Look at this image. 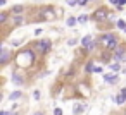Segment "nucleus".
Listing matches in <instances>:
<instances>
[{
  "instance_id": "obj_22",
  "label": "nucleus",
  "mask_w": 126,
  "mask_h": 115,
  "mask_svg": "<svg viewBox=\"0 0 126 115\" xmlns=\"http://www.w3.org/2000/svg\"><path fill=\"white\" fill-rule=\"evenodd\" d=\"M90 0H78V5H86Z\"/></svg>"
},
{
  "instance_id": "obj_25",
  "label": "nucleus",
  "mask_w": 126,
  "mask_h": 115,
  "mask_svg": "<svg viewBox=\"0 0 126 115\" xmlns=\"http://www.w3.org/2000/svg\"><path fill=\"white\" fill-rule=\"evenodd\" d=\"M126 4V0H119V5H124Z\"/></svg>"
},
{
  "instance_id": "obj_17",
  "label": "nucleus",
  "mask_w": 126,
  "mask_h": 115,
  "mask_svg": "<svg viewBox=\"0 0 126 115\" xmlns=\"http://www.w3.org/2000/svg\"><path fill=\"white\" fill-rule=\"evenodd\" d=\"M124 101H126V98H124L121 93H119V94H116V103H117V105H123Z\"/></svg>"
},
{
  "instance_id": "obj_18",
  "label": "nucleus",
  "mask_w": 126,
  "mask_h": 115,
  "mask_svg": "<svg viewBox=\"0 0 126 115\" xmlns=\"http://www.w3.org/2000/svg\"><path fill=\"white\" fill-rule=\"evenodd\" d=\"M85 70H86V72H93V70H95L93 62H88V64H86V67H85Z\"/></svg>"
},
{
  "instance_id": "obj_11",
  "label": "nucleus",
  "mask_w": 126,
  "mask_h": 115,
  "mask_svg": "<svg viewBox=\"0 0 126 115\" xmlns=\"http://www.w3.org/2000/svg\"><path fill=\"white\" fill-rule=\"evenodd\" d=\"M92 43H93V38H92L90 34H88V36H85V38L81 40V45H83V48H86V50H88V46H90Z\"/></svg>"
},
{
  "instance_id": "obj_13",
  "label": "nucleus",
  "mask_w": 126,
  "mask_h": 115,
  "mask_svg": "<svg viewBox=\"0 0 126 115\" xmlns=\"http://www.w3.org/2000/svg\"><path fill=\"white\" fill-rule=\"evenodd\" d=\"M85 108H86V105H85V103H76L73 112H74L76 115H79V113H83V110H85Z\"/></svg>"
},
{
  "instance_id": "obj_28",
  "label": "nucleus",
  "mask_w": 126,
  "mask_h": 115,
  "mask_svg": "<svg viewBox=\"0 0 126 115\" xmlns=\"http://www.w3.org/2000/svg\"><path fill=\"white\" fill-rule=\"evenodd\" d=\"M124 74H126V70H124Z\"/></svg>"
},
{
  "instance_id": "obj_24",
  "label": "nucleus",
  "mask_w": 126,
  "mask_h": 115,
  "mask_svg": "<svg viewBox=\"0 0 126 115\" xmlns=\"http://www.w3.org/2000/svg\"><path fill=\"white\" fill-rule=\"evenodd\" d=\"M67 4H69V5H76V4H78V0H67Z\"/></svg>"
},
{
  "instance_id": "obj_21",
  "label": "nucleus",
  "mask_w": 126,
  "mask_h": 115,
  "mask_svg": "<svg viewBox=\"0 0 126 115\" xmlns=\"http://www.w3.org/2000/svg\"><path fill=\"white\" fill-rule=\"evenodd\" d=\"M86 21H88L86 16H79V17H78V23H86Z\"/></svg>"
},
{
  "instance_id": "obj_27",
  "label": "nucleus",
  "mask_w": 126,
  "mask_h": 115,
  "mask_svg": "<svg viewBox=\"0 0 126 115\" xmlns=\"http://www.w3.org/2000/svg\"><path fill=\"white\" fill-rule=\"evenodd\" d=\"M124 33H126V29H124Z\"/></svg>"
},
{
  "instance_id": "obj_16",
  "label": "nucleus",
  "mask_w": 126,
  "mask_h": 115,
  "mask_svg": "<svg viewBox=\"0 0 126 115\" xmlns=\"http://www.w3.org/2000/svg\"><path fill=\"white\" fill-rule=\"evenodd\" d=\"M21 96H23V93H21V91H14V93H11V96H9V98H11V100H19Z\"/></svg>"
},
{
  "instance_id": "obj_19",
  "label": "nucleus",
  "mask_w": 126,
  "mask_h": 115,
  "mask_svg": "<svg viewBox=\"0 0 126 115\" xmlns=\"http://www.w3.org/2000/svg\"><path fill=\"white\" fill-rule=\"evenodd\" d=\"M117 28H119V29H123V31H124V29H126V23H124V21H121V19H119V21H117Z\"/></svg>"
},
{
  "instance_id": "obj_10",
  "label": "nucleus",
  "mask_w": 126,
  "mask_h": 115,
  "mask_svg": "<svg viewBox=\"0 0 126 115\" xmlns=\"http://www.w3.org/2000/svg\"><path fill=\"white\" fill-rule=\"evenodd\" d=\"M117 79H119V77H117L116 74H105V76H104V81H105V82H109V84H116V82H117Z\"/></svg>"
},
{
  "instance_id": "obj_23",
  "label": "nucleus",
  "mask_w": 126,
  "mask_h": 115,
  "mask_svg": "<svg viewBox=\"0 0 126 115\" xmlns=\"http://www.w3.org/2000/svg\"><path fill=\"white\" fill-rule=\"evenodd\" d=\"M54 115H62V110H61V108H55V110H54Z\"/></svg>"
},
{
  "instance_id": "obj_9",
  "label": "nucleus",
  "mask_w": 126,
  "mask_h": 115,
  "mask_svg": "<svg viewBox=\"0 0 126 115\" xmlns=\"http://www.w3.org/2000/svg\"><path fill=\"white\" fill-rule=\"evenodd\" d=\"M24 23V16L23 14H12V24L14 26H19Z\"/></svg>"
},
{
  "instance_id": "obj_20",
  "label": "nucleus",
  "mask_w": 126,
  "mask_h": 115,
  "mask_svg": "<svg viewBox=\"0 0 126 115\" xmlns=\"http://www.w3.org/2000/svg\"><path fill=\"white\" fill-rule=\"evenodd\" d=\"M74 24H76V19L74 17H69L67 19V26H74Z\"/></svg>"
},
{
  "instance_id": "obj_15",
  "label": "nucleus",
  "mask_w": 126,
  "mask_h": 115,
  "mask_svg": "<svg viewBox=\"0 0 126 115\" xmlns=\"http://www.w3.org/2000/svg\"><path fill=\"white\" fill-rule=\"evenodd\" d=\"M109 67H110V70H112V72H119V70H121V65H119L117 62H114V64H110Z\"/></svg>"
},
{
  "instance_id": "obj_4",
  "label": "nucleus",
  "mask_w": 126,
  "mask_h": 115,
  "mask_svg": "<svg viewBox=\"0 0 126 115\" xmlns=\"http://www.w3.org/2000/svg\"><path fill=\"white\" fill-rule=\"evenodd\" d=\"M110 14H112V12H109L105 7H100L98 11L93 12L92 17H93L95 21H98V23H100V21H110Z\"/></svg>"
},
{
  "instance_id": "obj_14",
  "label": "nucleus",
  "mask_w": 126,
  "mask_h": 115,
  "mask_svg": "<svg viewBox=\"0 0 126 115\" xmlns=\"http://www.w3.org/2000/svg\"><path fill=\"white\" fill-rule=\"evenodd\" d=\"M7 19H9V12H2V14H0V24H5Z\"/></svg>"
},
{
  "instance_id": "obj_7",
  "label": "nucleus",
  "mask_w": 126,
  "mask_h": 115,
  "mask_svg": "<svg viewBox=\"0 0 126 115\" xmlns=\"http://www.w3.org/2000/svg\"><path fill=\"white\" fill-rule=\"evenodd\" d=\"M9 58H11L9 50H7V48H2V55H0V65H5V64L9 62Z\"/></svg>"
},
{
  "instance_id": "obj_12",
  "label": "nucleus",
  "mask_w": 126,
  "mask_h": 115,
  "mask_svg": "<svg viewBox=\"0 0 126 115\" xmlns=\"http://www.w3.org/2000/svg\"><path fill=\"white\" fill-rule=\"evenodd\" d=\"M24 11H26L24 5H14V7L11 9V14H23Z\"/></svg>"
},
{
  "instance_id": "obj_3",
  "label": "nucleus",
  "mask_w": 126,
  "mask_h": 115,
  "mask_svg": "<svg viewBox=\"0 0 126 115\" xmlns=\"http://www.w3.org/2000/svg\"><path fill=\"white\" fill-rule=\"evenodd\" d=\"M35 52L38 55H45L48 50H50V41L48 40H40V41H35Z\"/></svg>"
},
{
  "instance_id": "obj_1",
  "label": "nucleus",
  "mask_w": 126,
  "mask_h": 115,
  "mask_svg": "<svg viewBox=\"0 0 126 115\" xmlns=\"http://www.w3.org/2000/svg\"><path fill=\"white\" fill-rule=\"evenodd\" d=\"M33 60H35V53H33V50H30V48L21 50V52L14 57V62H16L17 69H26V67H30V65L33 64Z\"/></svg>"
},
{
  "instance_id": "obj_8",
  "label": "nucleus",
  "mask_w": 126,
  "mask_h": 115,
  "mask_svg": "<svg viewBox=\"0 0 126 115\" xmlns=\"http://www.w3.org/2000/svg\"><path fill=\"white\" fill-rule=\"evenodd\" d=\"M12 81H14V84H17V86L24 84V77L21 76V72H19V70H16V72L12 74Z\"/></svg>"
},
{
  "instance_id": "obj_26",
  "label": "nucleus",
  "mask_w": 126,
  "mask_h": 115,
  "mask_svg": "<svg viewBox=\"0 0 126 115\" xmlns=\"http://www.w3.org/2000/svg\"><path fill=\"white\" fill-rule=\"evenodd\" d=\"M33 115H43V113H42V112H36V113H33Z\"/></svg>"
},
{
  "instance_id": "obj_2",
  "label": "nucleus",
  "mask_w": 126,
  "mask_h": 115,
  "mask_svg": "<svg viewBox=\"0 0 126 115\" xmlns=\"http://www.w3.org/2000/svg\"><path fill=\"white\" fill-rule=\"evenodd\" d=\"M100 45L105 46L107 50H112L114 52L117 48V36L112 34V33H105V34L100 36Z\"/></svg>"
},
{
  "instance_id": "obj_5",
  "label": "nucleus",
  "mask_w": 126,
  "mask_h": 115,
  "mask_svg": "<svg viewBox=\"0 0 126 115\" xmlns=\"http://www.w3.org/2000/svg\"><path fill=\"white\" fill-rule=\"evenodd\" d=\"M54 17H55L54 9H52V7H43V9L40 11V17H38V19H42V21H52Z\"/></svg>"
},
{
  "instance_id": "obj_6",
  "label": "nucleus",
  "mask_w": 126,
  "mask_h": 115,
  "mask_svg": "<svg viewBox=\"0 0 126 115\" xmlns=\"http://www.w3.org/2000/svg\"><path fill=\"white\" fill-rule=\"evenodd\" d=\"M112 53H114V58H116L117 62H121V60L124 58V55H126V46H124V45H117V48H116Z\"/></svg>"
}]
</instances>
